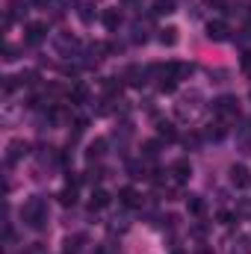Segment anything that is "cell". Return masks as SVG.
<instances>
[{"label": "cell", "instance_id": "1", "mask_svg": "<svg viewBox=\"0 0 251 254\" xmlns=\"http://www.w3.org/2000/svg\"><path fill=\"white\" fill-rule=\"evenodd\" d=\"M204 110H207V104H204L201 92H187V95H181V98L175 101V116H178L184 125H195V122L204 116Z\"/></svg>", "mask_w": 251, "mask_h": 254}, {"label": "cell", "instance_id": "2", "mask_svg": "<svg viewBox=\"0 0 251 254\" xmlns=\"http://www.w3.org/2000/svg\"><path fill=\"white\" fill-rule=\"evenodd\" d=\"M21 219H24V225H27V228L42 231V228L48 225V201H45V198H39V195H33V198L21 207Z\"/></svg>", "mask_w": 251, "mask_h": 254}, {"label": "cell", "instance_id": "3", "mask_svg": "<svg viewBox=\"0 0 251 254\" xmlns=\"http://www.w3.org/2000/svg\"><path fill=\"white\" fill-rule=\"evenodd\" d=\"M213 116H216L222 125H234V122L240 119V104H237V98L225 95V98L213 101Z\"/></svg>", "mask_w": 251, "mask_h": 254}, {"label": "cell", "instance_id": "4", "mask_svg": "<svg viewBox=\"0 0 251 254\" xmlns=\"http://www.w3.org/2000/svg\"><path fill=\"white\" fill-rule=\"evenodd\" d=\"M228 175H231V184H234L237 190H249L251 187V172L243 166V163H234Z\"/></svg>", "mask_w": 251, "mask_h": 254}, {"label": "cell", "instance_id": "5", "mask_svg": "<svg viewBox=\"0 0 251 254\" xmlns=\"http://www.w3.org/2000/svg\"><path fill=\"white\" fill-rule=\"evenodd\" d=\"M207 39H210V42H228V39H231L228 24H225V21H210V24H207Z\"/></svg>", "mask_w": 251, "mask_h": 254}, {"label": "cell", "instance_id": "6", "mask_svg": "<svg viewBox=\"0 0 251 254\" xmlns=\"http://www.w3.org/2000/svg\"><path fill=\"white\" fill-rule=\"evenodd\" d=\"M27 154H30V145H27L24 139H12L9 148H6V160H9V163H18V160H24Z\"/></svg>", "mask_w": 251, "mask_h": 254}, {"label": "cell", "instance_id": "7", "mask_svg": "<svg viewBox=\"0 0 251 254\" xmlns=\"http://www.w3.org/2000/svg\"><path fill=\"white\" fill-rule=\"evenodd\" d=\"M101 21H104V27H107L110 33H116V30L122 27V12H119V9H104Z\"/></svg>", "mask_w": 251, "mask_h": 254}, {"label": "cell", "instance_id": "8", "mask_svg": "<svg viewBox=\"0 0 251 254\" xmlns=\"http://www.w3.org/2000/svg\"><path fill=\"white\" fill-rule=\"evenodd\" d=\"M54 42H57V51H60L63 57H71V54L77 51V39H74V36H54Z\"/></svg>", "mask_w": 251, "mask_h": 254}, {"label": "cell", "instance_id": "9", "mask_svg": "<svg viewBox=\"0 0 251 254\" xmlns=\"http://www.w3.org/2000/svg\"><path fill=\"white\" fill-rule=\"evenodd\" d=\"M45 36H48V27L45 24H27V42L30 45H39Z\"/></svg>", "mask_w": 251, "mask_h": 254}, {"label": "cell", "instance_id": "10", "mask_svg": "<svg viewBox=\"0 0 251 254\" xmlns=\"http://www.w3.org/2000/svg\"><path fill=\"white\" fill-rule=\"evenodd\" d=\"M172 175H175V184H184L189 175H192V166H189L187 160H178V163L172 166Z\"/></svg>", "mask_w": 251, "mask_h": 254}, {"label": "cell", "instance_id": "11", "mask_svg": "<svg viewBox=\"0 0 251 254\" xmlns=\"http://www.w3.org/2000/svg\"><path fill=\"white\" fill-rule=\"evenodd\" d=\"M119 201L125 204V207H139L142 201H139V192L133 190V187H125V190H119Z\"/></svg>", "mask_w": 251, "mask_h": 254}, {"label": "cell", "instance_id": "12", "mask_svg": "<svg viewBox=\"0 0 251 254\" xmlns=\"http://www.w3.org/2000/svg\"><path fill=\"white\" fill-rule=\"evenodd\" d=\"M154 15H172L175 12V0H154Z\"/></svg>", "mask_w": 251, "mask_h": 254}, {"label": "cell", "instance_id": "13", "mask_svg": "<svg viewBox=\"0 0 251 254\" xmlns=\"http://www.w3.org/2000/svg\"><path fill=\"white\" fill-rule=\"evenodd\" d=\"M86 95H89V89L83 86V83H77L71 92H68V98H71V104H83L86 101Z\"/></svg>", "mask_w": 251, "mask_h": 254}, {"label": "cell", "instance_id": "14", "mask_svg": "<svg viewBox=\"0 0 251 254\" xmlns=\"http://www.w3.org/2000/svg\"><path fill=\"white\" fill-rule=\"evenodd\" d=\"M157 133H160L163 139H175V136H178V130H175V125H172V122H163V119L157 122Z\"/></svg>", "mask_w": 251, "mask_h": 254}, {"label": "cell", "instance_id": "15", "mask_svg": "<svg viewBox=\"0 0 251 254\" xmlns=\"http://www.w3.org/2000/svg\"><path fill=\"white\" fill-rule=\"evenodd\" d=\"M237 216L246 219V222H251V198H240V201H237Z\"/></svg>", "mask_w": 251, "mask_h": 254}, {"label": "cell", "instance_id": "16", "mask_svg": "<svg viewBox=\"0 0 251 254\" xmlns=\"http://www.w3.org/2000/svg\"><path fill=\"white\" fill-rule=\"evenodd\" d=\"M187 207H189V213L201 216V213H204V198H201V195H189V198H187Z\"/></svg>", "mask_w": 251, "mask_h": 254}, {"label": "cell", "instance_id": "17", "mask_svg": "<svg viewBox=\"0 0 251 254\" xmlns=\"http://www.w3.org/2000/svg\"><path fill=\"white\" fill-rule=\"evenodd\" d=\"M107 204H110V192L107 190H95L92 192V207L101 210V207H107Z\"/></svg>", "mask_w": 251, "mask_h": 254}, {"label": "cell", "instance_id": "18", "mask_svg": "<svg viewBox=\"0 0 251 254\" xmlns=\"http://www.w3.org/2000/svg\"><path fill=\"white\" fill-rule=\"evenodd\" d=\"M160 42H163V45H169V48H172V45H178V30H175V27L160 30Z\"/></svg>", "mask_w": 251, "mask_h": 254}, {"label": "cell", "instance_id": "19", "mask_svg": "<svg viewBox=\"0 0 251 254\" xmlns=\"http://www.w3.org/2000/svg\"><path fill=\"white\" fill-rule=\"evenodd\" d=\"M60 201H63L65 207H74V201H77V190H74V187H65V190L60 192Z\"/></svg>", "mask_w": 251, "mask_h": 254}, {"label": "cell", "instance_id": "20", "mask_svg": "<svg viewBox=\"0 0 251 254\" xmlns=\"http://www.w3.org/2000/svg\"><path fill=\"white\" fill-rule=\"evenodd\" d=\"M240 65H243V74L251 77V51H249V54H243V63H240Z\"/></svg>", "mask_w": 251, "mask_h": 254}, {"label": "cell", "instance_id": "21", "mask_svg": "<svg viewBox=\"0 0 251 254\" xmlns=\"http://www.w3.org/2000/svg\"><path fill=\"white\" fill-rule=\"evenodd\" d=\"M92 6H80V21L83 24H92V12H89Z\"/></svg>", "mask_w": 251, "mask_h": 254}, {"label": "cell", "instance_id": "22", "mask_svg": "<svg viewBox=\"0 0 251 254\" xmlns=\"http://www.w3.org/2000/svg\"><path fill=\"white\" fill-rule=\"evenodd\" d=\"M101 151H104V139H98V142L89 148V157H101Z\"/></svg>", "mask_w": 251, "mask_h": 254}, {"label": "cell", "instance_id": "23", "mask_svg": "<svg viewBox=\"0 0 251 254\" xmlns=\"http://www.w3.org/2000/svg\"><path fill=\"white\" fill-rule=\"evenodd\" d=\"M207 3H210V6H216V9H222V12L231 6V0H207Z\"/></svg>", "mask_w": 251, "mask_h": 254}, {"label": "cell", "instance_id": "24", "mask_svg": "<svg viewBox=\"0 0 251 254\" xmlns=\"http://www.w3.org/2000/svg\"><path fill=\"white\" fill-rule=\"evenodd\" d=\"M145 157H157V142H148L145 145Z\"/></svg>", "mask_w": 251, "mask_h": 254}, {"label": "cell", "instance_id": "25", "mask_svg": "<svg viewBox=\"0 0 251 254\" xmlns=\"http://www.w3.org/2000/svg\"><path fill=\"white\" fill-rule=\"evenodd\" d=\"M243 36H246V39H251V18L243 24Z\"/></svg>", "mask_w": 251, "mask_h": 254}, {"label": "cell", "instance_id": "26", "mask_svg": "<svg viewBox=\"0 0 251 254\" xmlns=\"http://www.w3.org/2000/svg\"><path fill=\"white\" fill-rule=\"evenodd\" d=\"M122 3H127V6H133V3H142V0H122Z\"/></svg>", "mask_w": 251, "mask_h": 254}, {"label": "cell", "instance_id": "27", "mask_svg": "<svg viewBox=\"0 0 251 254\" xmlns=\"http://www.w3.org/2000/svg\"><path fill=\"white\" fill-rule=\"evenodd\" d=\"M36 3H39V6H48V0H36Z\"/></svg>", "mask_w": 251, "mask_h": 254}, {"label": "cell", "instance_id": "28", "mask_svg": "<svg viewBox=\"0 0 251 254\" xmlns=\"http://www.w3.org/2000/svg\"><path fill=\"white\" fill-rule=\"evenodd\" d=\"M63 3H74V0H63Z\"/></svg>", "mask_w": 251, "mask_h": 254}, {"label": "cell", "instance_id": "29", "mask_svg": "<svg viewBox=\"0 0 251 254\" xmlns=\"http://www.w3.org/2000/svg\"><path fill=\"white\" fill-rule=\"evenodd\" d=\"M172 254H184V252H172Z\"/></svg>", "mask_w": 251, "mask_h": 254}]
</instances>
